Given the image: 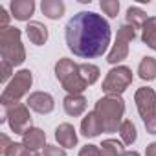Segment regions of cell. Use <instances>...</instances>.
<instances>
[{"instance_id": "cell-4", "label": "cell", "mask_w": 156, "mask_h": 156, "mask_svg": "<svg viewBox=\"0 0 156 156\" xmlns=\"http://www.w3.org/2000/svg\"><path fill=\"white\" fill-rule=\"evenodd\" d=\"M0 53L2 61H8L11 66H19L26 61V50L22 46L19 28L9 26L0 30Z\"/></svg>"}, {"instance_id": "cell-10", "label": "cell", "mask_w": 156, "mask_h": 156, "mask_svg": "<svg viewBox=\"0 0 156 156\" xmlns=\"http://www.w3.org/2000/svg\"><path fill=\"white\" fill-rule=\"evenodd\" d=\"M26 105H28V108H31L37 114H50L55 108V101L48 92H33V94H30Z\"/></svg>"}, {"instance_id": "cell-26", "label": "cell", "mask_w": 156, "mask_h": 156, "mask_svg": "<svg viewBox=\"0 0 156 156\" xmlns=\"http://www.w3.org/2000/svg\"><path fill=\"white\" fill-rule=\"evenodd\" d=\"M0 68H2V75H0V81H2L4 85H8V81L11 79V75H13V68H15V66H11L8 61H2V62H0Z\"/></svg>"}, {"instance_id": "cell-34", "label": "cell", "mask_w": 156, "mask_h": 156, "mask_svg": "<svg viewBox=\"0 0 156 156\" xmlns=\"http://www.w3.org/2000/svg\"><path fill=\"white\" fill-rule=\"evenodd\" d=\"M24 156H41V154H39L37 151H31V149H28V152H26Z\"/></svg>"}, {"instance_id": "cell-7", "label": "cell", "mask_w": 156, "mask_h": 156, "mask_svg": "<svg viewBox=\"0 0 156 156\" xmlns=\"http://www.w3.org/2000/svg\"><path fill=\"white\" fill-rule=\"evenodd\" d=\"M134 39H136V30H134L132 26H129V24L119 26L116 42H114L112 50L108 51L107 61H108L110 64H118V62H121L123 59H127V55H129V42H132Z\"/></svg>"}, {"instance_id": "cell-3", "label": "cell", "mask_w": 156, "mask_h": 156, "mask_svg": "<svg viewBox=\"0 0 156 156\" xmlns=\"http://www.w3.org/2000/svg\"><path fill=\"white\" fill-rule=\"evenodd\" d=\"M55 77L59 79V83L62 85V88L68 92V94H83L87 90V83L81 77V72H79V64H75L72 59H59L57 64H55Z\"/></svg>"}, {"instance_id": "cell-6", "label": "cell", "mask_w": 156, "mask_h": 156, "mask_svg": "<svg viewBox=\"0 0 156 156\" xmlns=\"http://www.w3.org/2000/svg\"><path fill=\"white\" fill-rule=\"evenodd\" d=\"M132 70L129 66H114L103 81V92L107 96H119L129 88L132 83Z\"/></svg>"}, {"instance_id": "cell-11", "label": "cell", "mask_w": 156, "mask_h": 156, "mask_svg": "<svg viewBox=\"0 0 156 156\" xmlns=\"http://www.w3.org/2000/svg\"><path fill=\"white\" fill-rule=\"evenodd\" d=\"M55 140L57 143L62 147V149H72L77 145V134H75V129L73 125L70 123H61L57 129H55Z\"/></svg>"}, {"instance_id": "cell-28", "label": "cell", "mask_w": 156, "mask_h": 156, "mask_svg": "<svg viewBox=\"0 0 156 156\" xmlns=\"http://www.w3.org/2000/svg\"><path fill=\"white\" fill-rule=\"evenodd\" d=\"M42 156H66V151L62 147H57V145H46Z\"/></svg>"}, {"instance_id": "cell-24", "label": "cell", "mask_w": 156, "mask_h": 156, "mask_svg": "<svg viewBox=\"0 0 156 156\" xmlns=\"http://www.w3.org/2000/svg\"><path fill=\"white\" fill-rule=\"evenodd\" d=\"M101 9L105 15H108L110 19H116L118 13H119V2L118 0H101Z\"/></svg>"}, {"instance_id": "cell-30", "label": "cell", "mask_w": 156, "mask_h": 156, "mask_svg": "<svg viewBox=\"0 0 156 156\" xmlns=\"http://www.w3.org/2000/svg\"><path fill=\"white\" fill-rule=\"evenodd\" d=\"M143 123H145V129H147L149 134H156V114L152 118H149L147 121H143Z\"/></svg>"}, {"instance_id": "cell-17", "label": "cell", "mask_w": 156, "mask_h": 156, "mask_svg": "<svg viewBox=\"0 0 156 156\" xmlns=\"http://www.w3.org/2000/svg\"><path fill=\"white\" fill-rule=\"evenodd\" d=\"M41 9L50 20H57V19H61L64 15L66 6H64V2H61V0H42Z\"/></svg>"}, {"instance_id": "cell-33", "label": "cell", "mask_w": 156, "mask_h": 156, "mask_svg": "<svg viewBox=\"0 0 156 156\" xmlns=\"http://www.w3.org/2000/svg\"><path fill=\"white\" fill-rule=\"evenodd\" d=\"M121 156H140V152H136V151H125Z\"/></svg>"}, {"instance_id": "cell-16", "label": "cell", "mask_w": 156, "mask_h": 156, "mask_svg": "<svg viewBox=\"0 0 156 156\" xmlns=\"http://www.w3.org/2000/svg\"><path fill=\"white\" fill-rule=\"evenodd\" d=\"M101 132H103V129H101V125H99L98 116L94 114V110L88 112V114L83 118V121H81V134L87 136V138H96V136H99Z\"/></svg>"}, {"instance_id": "cell-19", "label": "cell", "mask_w": 156, "mask_h": 156, "mask_svg": "<svg viewBox=\"0 0 156 156\" xmlns=\"http://www.w3.org/2000/svg\"><path fill=\"white\" fill-rule=\"evenodd\" d=\"M141 41L156 51V17H149V20L141 28Z\"/></svg>"}, {"instance_id": "cell-22", "label": "cell", "mask_w": 156, "mask_h": 156, "mask_svg": "<svg viewBox=\"0 0 156 156\" xmlns=\"http://www.w3.org/2000/svg\"><path fill=\"white\" fill-rule=\"evenodd\" d=\"M79 72H81V77L85 79V83L90 87L94 85L98 79H99V68L96 64H90V62H83L79 64Z\"/></svg>"}, {"instance_id": "cell-1", "label": "cell", "mask_w": 156, "mask_h": 156, "mask_svg": "<svg viewBox=\"0 0 156 156\" xmlns=\"http://www.w3.org/2000/svg\"><path fill=\"white\" fill-rule=\"evenodd\" d=\"M64 37L68 50L73 55L81 59H96L108 50L110 26L94 11H79L68 20Z\"/></svg>"}, {"instance_id": "cell-8", "label": "cell", "mask_w": 156, "mask_h": 156, "mask_svg": "<svg viewBox=\"0 0 156 156\" xmlns=\"http://www.w3.org/2000/svg\"><path fill=\"white\" fill-rule=\"evenodd\" d=\"M2 121H8L11 130L15 134L24 136L28 129H31V116H30V108L28 105L17 103L13 107H8L6 110V118H2Z\"/></svg>"}, {"instance_id": "cell-27", "label": "cell", "mask_w": 156, "mask_h": 156, "mask_svg": "<svg viewBox=\"0 0 156 156\" xmlns=\"http://www.w3.org/2000/svg\"><path fill=\"white\" fill-rule=\"evenodd\" d=\"M79 156H105L101 147L98 145H85L81 151H79Z\"/></svg>"}, {"instance_id": "cell-18", "label": "cell", "mask_w": 156, "mask_h": 156, "mask_svg": "<svg viewBox=\"0 0 156 156\" xmlns=\"http://www.w3.org/2000/svg\"><path fill=\"white\" fill-rule=\"evenodd\" d=\"M138 75L143 81H154L156 79V59L154 57H143L138 64Z\"/></svg>"}, {"instance_id": "cell-20", "label": "cell", "mask_w": 156, "mask_h": 156, "mask_svg": "<svg viewBox=\"0 0 156 156\" xmlns=\"http://www.w3.org/2000/svg\"><path fill=\"white\" fill-rule=\"evenodd\" d=\"M125 19H127V24H129V26H132L134 30H136V28H143V26H145V22L149 20L147 13H145L143 9H140V8H136V6H132V8H129V9H127Z\"/></svg>"}, {"instance_id": "cell-14", "label": "cell", "mask_w": 156, "mask_h": 156, "mask_svg": "<svg viewBox=\"0 0 156 156\" xmlns=\"http://www.w3.org/2000/svg\"><path fill=\"white\" fill-rule=\"evenodd\" d=\"M22 143L28 147V149H31V151H39V149H44L46 145V134H44V130H41V129H37V127H31V129H28L26 130V134L22 136Z\"/></svg>"}, {"instance_id": "cell-12", "label": "cell", "mask_w": 156, "mask_h": 156, "mask_svg": "<svg viewBox=\"0 0 156 156\" xmlns=\"http://www.w3.org/2000/svg\"><path fill=\"white\" fill-rule=\"evenodd\" d=\"M62 107H64V112L72 118H77L81 116L85 110H87V99L81 96V94H68L64 99H62Z\"/></svg>"}, {"instance_id": "cell-5", "label": "cell", "mask_w": 156, "mask_h": 156, "mask_svg": "<svg viewBox=\"0 0 156 156\" xmlns=\"http://www.w3.org/2000/svg\"><path fill=\"white\" fill-rule=\"evenodd\" d=\"M31 83H33V75L30 70H20L13 75V79L6 85L2 96H0V103H2L6 108L8 107H13L17 105L31 88Z\"/></svg>"}, {"instance_id": "cell-9", "label": "cell", "mask_w": 156, "mask_h": 156, "mask_svg": "<svg viewBox=\"0 0 156 156\" xmlns=\"http://www.w3.org/2000/svg\"><path fill=\"white\" fill-rule=\"evenodd\" d=\"M134 101H136L138 112L143 121H147L149 118H152L156 114V92L152 88H149V87L138 88L134 94Z\"/></svg>"}, {"instance_id": "cell-23", "label": "cell", "mask_w": 156, "mask_h": 156, "mask_svg": "<svg viewBox=\"0 0 156 156\" xmlns=\"http://www.w3.org/2000/svg\"><path fill=\"white\" fill-rule=\"evenodd\" d=\"M99 147H101V151H103L105 156H121V154L125 152L123 143L118 141V140H112V138L103 140V143H101Z\"/></svg>"}, {"instance_id": "cell-13", "label": "cell", "mask_w": 156, "mask_h": 156, "mask_svg": "<svg viewBox=\"0 0 156 156\" xmlns=\"http://www.w3.org/2000/svg\"><path fill=\"white\" fill-rule=\"evenodd\" d=\"M9 9L11 17H15L17 20H30L35 11V2L33 0H13L9 4Z\"/></svg>"}, {"instance_id": "cell-2", "label": "cell", "mask_w": 156, "mask_h": 156, "mask_svg": "<svg viewBox=\"0 0 156 156\" xmlns=\"http://www.w3.org/2000/svg\"><path fill=\"white\" fill-rule=\"evenodd\" d=\"M94 114L98 116L103 132H118L123 123L125 101L119 96H105L98 99Z\"/></svg>"}, {"instance_id": "cell-31", "label": "cell", "mask_w": 156, "mask_h": 156, "mask_svg": "<svg viewBox=\"0 0 156 156\" xmlns=\"http://www.w3.org/2000/svg\"><path fill=\"white\" fill-rule=\"evenodd\" d=\"M11 145V141H9V138L6 136V134H0V152H6L8 151V147Z\"/></svg>"}, {"instance_id": "cell-21", "label": "cell", "mask_w": 156, "mask_h": 156, "mask_svg": "<svg viewBox=\"0 0 156 156\" xmlns=\"http://www.w3.org/2000/svg\"><path fill=\"white\" fill-rule=\"evenodd\" d=\"M119 136H121V141L125 145H132L136 140H138V132H136V127L130 119H123L121 127H119Z\"/></svg>"}, {"instance_id": "cell-32", "label": "cell", "mask_w": 156, "mask_h": 156, "mask_svg": "<svg viewBox=\"0 0 156 156\" xmlns=\"http://www.w3.org/2000/svg\"><path fill=\"white\" fill-rule=\"evenodd\" d=\"M145 156H156V141L149 143L147 149H145Z\"/></svg>"}, {"instance_id": "cell-25", "label": "cell", "mask_w": 156, "mask_h": 156, "mask_svg": "<svg viewBox=\"0 0 156 156\" xmlns=\"http://www.w3.org/2000/svg\"><path fill=\"white\" fill-rule=\"evenodd\" d=\"M26 152H28V147H26L22 141H20V143H15V141H13V143L8 147V151L4 152V156H24Z\"/></svg>"}, {"instance_id": "cell-15", "label": "cell", "mask_w": 156, "mask_h": 156, "mask_svg": "<svg viewBox=\"0 0 156 156\" xmlns=\"http://www.w3.org/2000/svg\"><path fill=\"white\" fill-rule=\"evenodd\" d=\"M26 35L28 39L35 44V46H42L46 41H48V28L41 22H28L26 26Z\"/></svg>"}, {"instance_id": "cell-29", "label": "cell", "mask_w": 156, "mask_h": 156, "mask_svg": "<svg viewBox=\"0 0 156 156\" xmlns=\"http://www.w3.org/2000/svg\"><path fill=\"white\" fill-rule=\"evenodd\" d=\"M9 17L8 11L4 8H0V30H4V28H9Z\"/></svg>"}]
</instances>
